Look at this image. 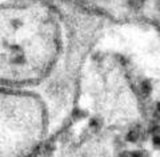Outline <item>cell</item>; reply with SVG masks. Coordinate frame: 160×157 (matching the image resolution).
Wrapping results in <instances>:
<instances>
[{"label": "cell", "instance_id": "obj_1", "mask_svg": "<svg viewBox=\"0 0 160 157\" xmlns=\"http://www.w3.org/2000/svg\"><path fill=\"white\" fill-rule=\"evenodd\" d=\"M147 2L148 0H126V4L131 9H133V11H139V9H142L144 7V4Z\"/></svg>", "mask_w": 160, "mask_h": 157}, {"label": "cell", "instance_id": "obj_2", "mask_svg": "<svg viewBox=\"0 0 160 157\" xmlns=\"http://www.w3.org/2000/svg\"><path fill=\"white\" fill-rule=\"evenodd\" d=\"M158 8H159V11H160V0H158Z\"/></svg>", "mask_w": 160, "mask_h": 157}]
</instances>
